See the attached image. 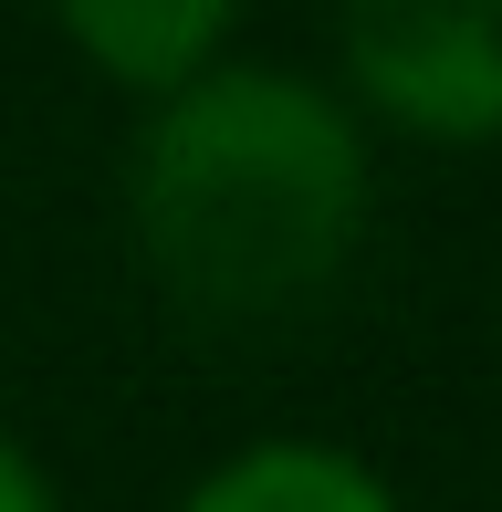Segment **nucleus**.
<instances>
[{
    "mask_svg": "<svg viewBox=\"0 0 502 512\" xmlns=\"http://www.w3.org/2000/svg\"><path fill=\"white\" fill-rule=\"evenodd\" d=\"M367 136L335 84L231 53L220 74L147 105L126 157V230L157 293L251 324L293 314L367 241Z\"/></svg>",
    "mask_w": 502,
    "mask_h": 512,
    "instance_id": "nucleus-1",
    "label": "nucleus"
},
{
    "mask_svg": "<svg viewBox=\"0 0 502 512\" xmlns=\"http://www.w3.org/2000/svg\"><path fill=\"white\" fill-rule=\"evenodd\" d=\"M356 105L429 147H492L502 136V0H377L335 21Z\"/></svg>",
    "mask_w": 502,
    "mask_h": 512,
    "instance_id": "nucleus-2",
    "label": "nucleus"
},
{
    "mask_svg": "<svg viewBox=\"0 0 502 512\" xmlns=\"http://www.w3.org/2000/svg\"><path fill=\"white\" fill-rule=\"evenodd\" d=\"M63 42H74L105 84L168 105L178 84L220 74V63L241 53V11L231 0H74V11H63Z\"/></svg>",
    "mask_w": 502,
    "mask_h": 512,
    "instance_id": "nucleus-3",
    "label": "nucleus"
},
{
    "mask_svg": "<svg viewBox=\"0 0 502 512\" xmlns=\"http://www.w3.org/2000/svg\"><path fill=\"white\" fill-rule=\"evenodd\" d=\"M178 512H408L377 460L335 450V439H251L210 460Z\"/></svg>",
    "mask_w": 502,
    "mask_h": 512,
    "instance_id": "nucleus-4",
    "label": "nucleus"
},
{
    "mask_svg": "<svg viewBox=\"0 0 502 512\" xmlns=\"http://www.w3.org/2000/svg\"><path fill=\"white\" fill-rule=\"evenodd\" d=\"M0 512H63V492H53V471H42V460L21 450L11 429H0Z\"/></svg>",
    "mask_w": 502,
    "mask_h": 512,
    "instance_id": "nucleus-5",
    "label": "nucleus"
}]
</instances>
